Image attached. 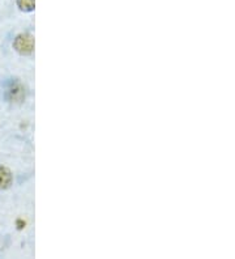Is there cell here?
<instances>
[{"label":"cell","instance_id":"277c9868","mask_svg":"<svg viewBox=\"0 0 235 259\" xmlns=\"http://www.w3.org/2000/svg\"><path fill=\"white\" fill-rule=\"evenodd\" d=\"M17 6L24 12H31L34 11L35 0H17Z\"/></svg>","mask_w":235,"mask_h":259},{"label":"cell","instance_id":"3957f363","mask_svg":"<svg viewBox=\"0 0 235 259\" xmlns=\"http://www.w3.org/2000/svg\"><path fill=\"white\" fill-rule=\"evenodd\" d=\"M12 173L8 167L0 166V190H6L12 185Z\"/></svg>","mask_w":235,"mask_h":259},{"label":"cell","instance_id":"6da1fadb","mask_svg":"<svg viewBox=\"0 0 235 259\" xmlns=\"http://www.w3.org/2000/svg\"><path fill=\"white\" fill-rule=\"evenodd\" d=\"M13 48L21 55H30L34 51V38L30 34H19L13 41Z\"/></svg>","mask_w":235,"mask_h":259},{"label":"cell","instance_id":"7a4b0ae2","mask_svg":"<svg viewBox=\"0 0 235 259\" xmlns=\"http://www.w3.org/2000/svg\"><path fill=\"white\" fill-rule=\"evenodd\" d=\"M6 96L11 102H22L25 98V89L20 82H12L6 91Z\"/></svg>","mask_w":235,"mask_h":259}]
</instances>
